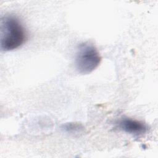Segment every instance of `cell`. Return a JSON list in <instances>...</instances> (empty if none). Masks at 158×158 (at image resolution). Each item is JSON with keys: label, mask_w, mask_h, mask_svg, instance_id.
<instances>
[{"label": "cell", "mask_w": 158, "mask_h": 158, "mask_svg": "<svg viewBox=\"0 0 158 158\" xmlns=\"http://www.w3.org/2000/svg\"><path fill=\"white\" fill-rule=\"evenodd\" d=\"M1 49L10 51L21 46L27 40V33L20 20L14 15H7L1 20Z\"/></svg>", "instance_id": "cell-1"}, {"label": "cell", "mask_w": 158, "mask_h": 158, "mask_svg": "<svg viewBox=\"0 0 158 158\" xmlns=\"http://www.w3.org/2000/svg\"><path fill=\"white\" fill-rule=\"evenodd\" d=\"M101 62V56L94 45L89 43L78 45L75 57V67L79 73L86 75L91 73Z\"/></svg>", "instance_id": "cell-2"}, {"label": "cell", "mask_w": 158, "mask_h": 158, "mask_svg": "<svg viewBox=\"0 0 158 158\" xmlns=\"http://www.w3.org/2000/svg\"><path fill=\"white\" fill-rule=\"evenodd\" d=\"M118 127L125 133L140 136L148 131V126L144 122L130 118H123L118 123Z\"/></svg>", "instance_id": "cell-3"}, {"label": "cell", "mask_w": 158, "mask_h": 158, "mask_svg": "<svg viewBox=\"0 0 158 158\" xmlns=\"http://www.w3.org/2000/svg\"><path fill=\"white\" fill-rule=\"evenodd\" d=\"M66 131L70 133H75L82 129V126L78 123H67L63 125L62 127Z\"/></svg>", "instance_id": "cell-4"}]
</instances>
